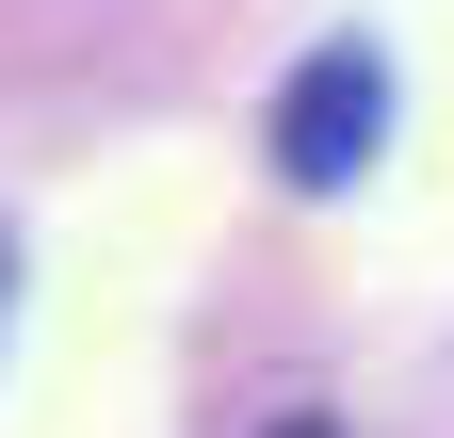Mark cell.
<instances>
[{
  "mask_svg": "<svg viewBox=\"0 0 454 438\" xmlns=\"http://www.w3.org/2000/svg\"><path fill=\"white\" fill-rule=\"evenodd\" d=\"M389 146V49H309L293 98H276V179L293 195H357Z\"/></svg>",
  "mask_w": 454,
  "mask_h": 438,
  "instance_id": "obj_1",
  "label": "cell"
},
{
  "mask_svg": "<svg viewBox=\"0 0 454 438\" xmlns=\"http://www.w3.org/2000/svg\"><path fill=\"white\" fill-rule=\"evenodd\" d=\"M0 325H17V244H0Z\"/></svg>",
  "mask_w": 454,
  "mask_h": 438,
  "instance_id": "obj_3",
  "label": "cell"
},
{
  "mask_svg": "<svg viewBox=\"0 0 454 438\" xmlns=\"http://www.w3.org/2000/svg\"><path fill=\"white\" fill-rule=\"evenodd\" d=\"M276 438H340V422H325V406H293V422H276Z\"/></svg>",
  "mask_w": 454,
  "mask_h": 438,
  "instance_id": "obj_2",
  "label": "cell"
}]
</instances>
